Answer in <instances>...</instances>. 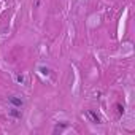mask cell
I'll list each match as a JSON object with an SVG mask.
<instances>
[{"label": "cell", "mask_w": 135, "mask_h": 135, "mask_svg": "<svg viewBox=\"0 0 135 135\" xmlns=\"http://www.w3.org/2000/svg\"><path fill=\"white\" fill-rule=\"evenodd\" d=\"M10 103H11L13 107H17V108H21V107L24 105V102H22L21 99H17L16 95H13V97H10Z\"/></svg>", "instance_id": "7a4b0ae2"}, {"label": "cell", "mask_w": 135, "mask_h": 135, "mask_svg": "<svg viewBox=\"0 0 135 135\" xmlns=\"http://www.w3.org/2000/svg\"><path fill=\"white\" fill-rule=\"evenodd\" d=\"M10 116H13L14 119H21L22 118V113H21V110H19L17 107H13L10 110Z\"/></svg>", "instance_id": "6da1fadb"}]
</instances>
